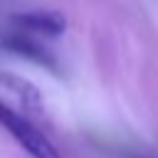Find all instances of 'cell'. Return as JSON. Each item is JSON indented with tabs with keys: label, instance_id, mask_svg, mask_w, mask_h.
<instances>
[{
	"label": "cell",
	"instance_id": "1",
	"mask_svg": "<svg viewBox=\"0 0 158 158\" xmlns=\"http://www.w3.org/2000/svg\"><path fill=\"white\" fill-rule=\"evenodd\" d=\"M0 123L2 128L25 148V153L30 158H62L59 151L54 148V143L40 131L35 128L25 116H20L17 111H12L10 106L0 104Z\"/></svg>",
	"mask_w": 158,
	"mask_h": 158
},
{
	"label": "cell",
	"instance_id": "3",
	"mask_svg": "<svg viewBox=\"0 0 158 158\" xmlns=\"http://www.w3.org/2000/svg\"><path fill=\"white\" fill-rule=\"evenodd\" d=\"M7 47H10L15 54H22V57H27V59H32V62H37V64L52 69V72H54V67H57L54 59H52L47 52H42V47H37V44H32V42H27V40L10 37V40H7Z\"/></svg>",
	"mask_w": 158,
	"mask_h": 158
},
{
	"label": "cell",
	"instance_id": "2",
	"mask_svg": "<svg viewBox=\"0 0 158 158\" xmlns=\"http://www.w3.org/2000/svg\"><path fill=\"white\" fill-rule=\"evenodd\" d=\"M15 25L30 30V32H40L47 37H57L67 30V17L57 10H30V12H20L12 17Z\"/></svg>",
	"mask_w": 158,
	"mask_h": 158
}]
</instances>
